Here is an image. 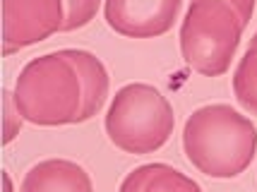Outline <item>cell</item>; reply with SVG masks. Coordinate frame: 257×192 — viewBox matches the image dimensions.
Masks as SVG:
<instances>
[{
  "instance_id": "obj_1",
  "label": "cell",
  "mask_w": 257,
  "mask_h": 192,
  "mask_svg": "<svg viewBox=\"0 0 257 192\" xmlns=\"http://www.w3.org/2000/svg\"><path fill=\"white\" fill-rule=\"evenodd\" d=\"M183 149L209 178H235L257 154V127L228 103L202 106L183 127Z\"/></svg>"
},
{
  "instance_id": "obj_2",
  "label": "cell",
  "mask_w": 257,
  "mask_h": 192,
  "mask_svg": "<svg viewBox=\"0 0 257 192\" xmlns=\"http://www.w3.org/2000/svg\"><path fill=\"white\" fill-rule=\"evenodd\" d=\"M24 120L34 125H72L82 113V79L67 48L29 60L12 89Z\"/></svg>"
},
{
  "instance_id": "obj_3",
  "label": "cell",
  "mask_w": 257,
  "mask_h": 192,
  "mask_svg": "<svg viewBox=\"0 0 257 192\" xmlns=\"http://www.w3.org/2000/svg\"><path fill=\"white\" fill-rule=\"evenodd\" d=\"M173 125L176 115L168 99L145 82H133L115 91L106 113V135L127 154L161 149L173 135Z\"/></svg>"
},
{
  "instance_id": "obj_4",
  "label": "cell",
  "mask_w": 257,
  "mask_h": 192,
  "mask_svg": "<svg viewBox=\"0 0 257 192\" xmlns=\"http://www.w3.org/2000/svg\"><path fill=\"white\" fill-rule=\"evenodd\" d=\"M245 24L224 0H192L180 24V53L185 65L204 77L231 68Z\"/></svg>"
},
{
  "instance_id": "obj_5",
  "label": "cell",
  "mask_w": 257,
  "mask_h": 192,
  "mask_svg": "<svg viewBox=\"0 0 257 192\" xmlns=\"http://www.w3.org/2000/svg\"><path fill=\"white\" fill-rule=\"evenodd\" d=\"M65 24L63 0H3V53L34 46Z\"/></svg>"
},
{
  "instance_id": "obj_6",
  "label": "cell",
  "mask_w": 257,
  "mask_h": 192,
  "mask_svg": "<svg viewBox=\"0 0 257 192\" xmlns=\"http://www.w3.org/2000/svg\"><path fill=\"white\" fill-rule=\"evenodd\" d=\"M183 0H103V17L115 34L154 39L178 20Z\"/></svg>"
},
{
  "instance_id": "obj_7",
  "label": "cell",
  "mask_w": 257,
  "mask_h": 192,
  "mask_svg": "<svg viewBox=\"0 0 257 192\" xmlns=\"http://www.w3.org/2000/svg\"><path fill=\"white\" fill-rule=\"evenodd\" d=\"M20 192H94V182L75 161L46 158L27 170Z\"/></svg>"
},
{
  "instance_id": "obj_8",
  "label": "cell",
  "mask_w": 257,
  "mask_h": 192,
  "mask_svg": "<svg viewBox=\"0 0 257 192\" xmlns=\"http://www.w3.org/2000/svg\"><path fill=\"white\" fill-rule=\"evenodd\" d=\"M67 56L75 63V68L82 79V113H79V123L89 120L91 115L101 111V106L106 103L108 96V72L103 68L99 58L82 51V48H67Z\"/></svg>"
},
{
  "instance_id": "obj_9",
  "label": "cell",
  "mask_w": 257,
  "mask_h": 192,
  "mask_svg": "<svg viewBox=\"0 0 257 192\" xmlns=\"http://www.w3.org/2000/svg\"><path fill=\"white\" fill-rule=\"evenodd\" d=\"M118 192H202V187L168 163H145L125 175Z\"/></svg>"
},
{
  "instance_id": "obj_10",
  "label": "cell",
  "mask_w": 257,
  "mask_h": 192,
  "mask_svg": "<svg viewBox=\"0 0 257 192\" xmlns=\"http://www.w3.org/2000/svg\"><path fill=\"white\" fill-rule=\"evenodd\" d=\"M233 91L247 113L257 115V46L250 44L233 75Z\"/></svg>"
},
{
  "instance_id": "obj_11",
  "label": "cell",
  "mask_w": 257,
  "mask_h": 192,
  "mask_svg": "<svg viewBox=\"0 0 257 192\" xmlns=\"http://www.w3.org/2000/svg\"><path fill=\"white\" fill-rule=\"evenodd\" d=\"M65 3V24L63 32H75L82 29L96 17L101 0H63Z\"/></svg>"
},
{
  "instance_id": "obj_12",
  "label": "cell",
  "mask_w": 257,
  "mask_h": 192,
  "mask_svg": "<svg viewBox=\"0 0 257 192\" xmlns=\"http://www.w3.org/2000/svg\"><path fill=\"white\" fill-rule=\"evenodd\" d=\"M22 113L15 103L12 91H3V144H10L22 130Z\"/></svg>"
},
{
  "instance_id": "obj_13",
  "label": "cell",
  "mask_w": 257,
  "mask_h": 192,
  "mask_svg": "<svg viewBox=\"0 0 257 192\" xmlns=\"http://www.w3.org/2000/svg\"><path fill=\"white\" fill-rule=\"evenodd\" d=\"M224 3H228V5L238 12L240 22L245 24V27L250 24V20H252V12H255V0H224Z\"/></svg>"
},
{
  "instance_id": "obj_14",
  "label": "cell",
  "mask_w": 257,
  "mask_h": 192,
  "mask_svg": "<svg viewBox=\"0 0 257 192\" xmlns=\"http://www.w3.org/2000/svg\"><path fill=\"white\" fill-rule=\"evenodd\" d=\"M3 192H15L12 190V180H10V173L3 170Z\"/></svg>"
},
{
  "instance_id": "obj_15",
  "label": "cell",
  "mask_w": 257,
  "mask_h": 192,
  "mask_svg": "<svg viewBox=\"0 0 257 192\" xmlns=\"http://www.w3.org/2000/svg\"><path fill=\"white\" fill-rule=\"evenodd\" d=\"M252 44H255V46H257V32H255V36H252Z\"/></svg>"
}]
</instances>
